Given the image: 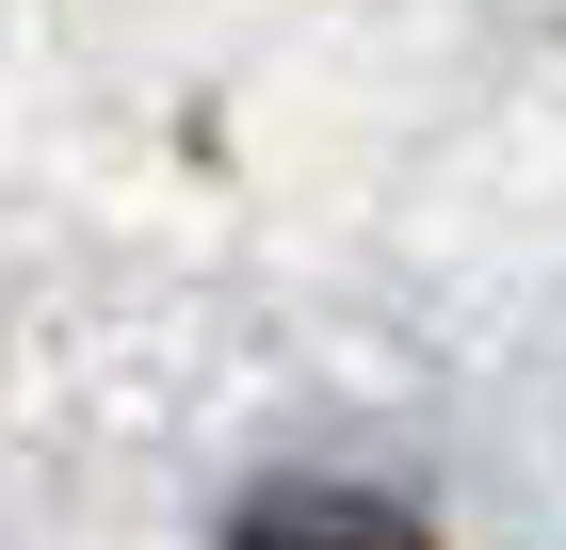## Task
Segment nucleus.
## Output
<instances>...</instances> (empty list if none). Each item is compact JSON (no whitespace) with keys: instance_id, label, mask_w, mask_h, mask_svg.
<instances>
[{"instance_id":"1","label":"nucleus","mask_w":566,"mask_h":550,"mask_svg":"<svg viewBox=\"0 0 566 550\" xmlns=\"http://www.w3.org/2000/svg\"><path fill=\"white\" fill-rule=\"evenodd\" d=\"M211 550H437V518L389 502V486H340V469H292V486H260Z\"/></svg>"}]
</instances>
